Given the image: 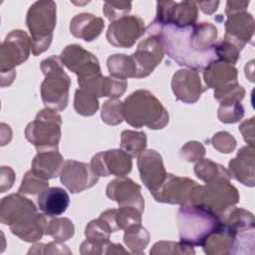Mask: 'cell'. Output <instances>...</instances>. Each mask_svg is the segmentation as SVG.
Here are the masks:
<instances>
[{
    "mask_svg": "<svg viewBox=\"0 0 255 255\" xmlns=\"http://www.w3.org/2000/svg\"><path fill=\"white\" fill-rule=\"evenodd\" d=\"M0 221L9 225L11 232L26 242L41 239L48 225L45 214L38 213L35 204L20 192L2 198Z\"/></svg>",
    "mask_w": 255,
    "mask_h": 255,
    "instance_id": "cell-1",
    "label": "cell"
},
{
    "mask_svg": "<svg viewBox=\"0 0 255 255\" xmlns=\"http://www.w3.org/2000/svg\"><path fill=\"white\" fill-rule=\"evenodd\" d=\"M191 27H177L164 25L153 20L146 28V34L156 35L162 42L164 54L171 58L177 65L193 70H204L212 61L216 60L215 54H201L196 52L191 44Z\"/></svg>",
    "mask_w": 255,
    "mask_h": 255,
    "instance_id": "cell-2",
    "label": "cell"
},
{
    "mask_svg": "<svg viewBox=\"0 0 255 255\" xmlns=\"http://www.w3.org/2000/svg\"><path fill=\"white\" fill-rule=\"evenodd\" d=\"M124 119L133 128L161 129L168 123V113L147 90H137L123 102Z\"/></svg>",
    "mask_w": 255,
    "mask_h": 255,
    "instance_id": "cell-3",
    "label": "cell"
},
{
    "mask_svg": "<svg viewBox=\"0 0 255 255\" xmlns=\"http://www.w3.org/2000/svg\"><path fill=\"white\" fill-rule=\"evenodd\" d=\"M176 221L180 242L192 247L202 246L220 223V219L215 214L197 205H181Z\"/></svg>",
    "mask_w": 255,
    "mask_h": 255,
    "instance_id": "cell-4",
    "label": "cell"
},
{
    "mask_svg": "<svg viewBox=\"0 0 255 255\" xmlns=\"http://www.w3.org/2000/svg\"><path fill=\"white\" fill-rule=\"evenodd\" d=\"M40 68L45 76L41 84L43 104L56 112L65 110L69 102L71 80L63 69L61 58L51 56L41 62Z\"/></svg>",
    "mask_w": 255,
    "mask_h": 255,
    "instance_id": "cell-5",
    "label": "cell"
},
{
    "mask_svg": "<svg viewBox=\"0 0 255 255\" xmlns=\"http://www.w3.org/2000/svg\"><path fill=\"white\" fill-rule=\"evenodd\" d=\"M56 19V3L54 1H37L30 6L26 24L31 34V50L34 56L49 49Z\"/></svg>",
    "mask_w": 255,
    "mask_h": 255,
    "instance_id": "cell-6",
    "label": "cell"
},
{
    "mask_svg": "<svg viewBox=\"0 0 255 255\" xmlns=\"http://www.w3.org/2000/svg\"><path fill=\"white\" fill-rule=\"evenodd\" d=\"M62 118L56 111L44 109L40 111L36 119L28 124L25 129V136L28 141L34 144L37 151L58 149L61 138Z\"/></svg>",
    "mask_w": 255,
    "mask_h": 255,
    "instance_id": "cell-7",
    "label": "cell"
},
{
    "mask_svg": "<svg viewBox=\"0 0 255 255\" xmlns=\"http://www.w3.org/2000/svg\"><path fill=\"white\" fill-rule=\"evenodd\" d=\"M230 178L218 176L201 185L195 205L205 208L220 219L227 209L239 202L238 190L230 183Z\"/></svg>",
    "mask_w": 255,
    "mask_h": 255,
    "instance_id": "cell-8",
    "label": "cell"
},
{
    "mask_svg": "<svg viewBox=\"0 0 255 255\" xmlns=\"http://www.w3.org/2000/svg\"><path fill=\"white\" fill-rule=\"evenodd\" d=\"M31 39L22 30L11 31L0 49L1 87L9 86L15 79L14 68L24 63L30 55Z\"/></svg>",
    "mask_w": 255,
    "mask_h": 255,
    "instance_id": "cell-9",
    "label": "cell"
},
{
    "mask_svg": "<svg viewBox=\"0 0 255 255\" xmlns=\"http://www.w3.org/2000/svg\"><path fill=\"white\" fill-rule=\"evenodd\" d=\"M200 187V184L188 177L167 173L162 184L151 195L156 201L162 203L195 205Z\"/></svg>",
    "mask_w": 255,
    "mask_h": 255,
    "instance_id": "cell-10",
    "label": "cell"
},
{
    "mask_svg": "<svg viewBox=\"0 0 255 255\" xmlns=\"http://www.w3.org/2000/svg\"><path fill=\"white\" fill-rule=\"evenodd\" d=\"M198 8L196 2L159 1L156 3L154 20L164 25L186 27L196 23Z\"/></svg>",
    "mask_w": 255,
    "mask_h": 255,
    "instance_id": "cell-11",
    "label": "cell"
},
{
    "mask_svg": "<svg viewBox=\"0 0 255 255\" xmlns=\"http://www.w3.org/2000/svg\"><path fill=\"white\" fill-rule=\"evenodd\" d=\"M164 48L161 40L152 34L141 40L134 53L130 55L136 70L135 78L147 77L162 61Z\"/></svg>",
    "mask_w": 255,
    "mask_h": 255,
    "instance_id": "cell-12",
    "label": "cell"
},
{
    "mask_svg": "<svg viewBox=\"0 0 255 255\" xmlns=\"http://www.w3.org/2000/svg\"><path fill=\"white\" fill-rule=\"evenodd\" d=\"M144 33L143 20L138 16L127 15L110 24L107 40L115 47L130 48Z\"/></svg>",
    "mask_w": 255,
    "mask_h": 255,
    "instance_id": "cell-13",
    "label": "cell"
},
{
    "mask_svg": "<svg viewBox=\"0 0 255 255\" xmlns=\"http://www.w3.org/2000/svg\"><path fill=\"white\" fill-rule=\"evenodd\" d=\"M60 179L70 192L78 193L94 186L99 180V175L94 171L91 164L68 159L64 162Z\"/></svg>",
    "mask_w": 255,
    "mask_h": 255,
    "instance_id": "cell-14",
    "label": "cell"
},
{
    "mask_svg": "<svg viewBox=\"0 0 255 255\" xmlns=\"http://www.w3.org/2000/svg\"><path fill=\"white\" fill-rule=\"evenodd\" d=\"M91 166L99 176H125L131 170V157L123 149L101 151L93 156Z\"/></svg>",
    "mask_w": 255,
    "mask_h": 255,
    "instance_id": "cell-15",
    "label": "cell"
},
{
    "mask_svg": "<svg viewBox=\"0 0 255 255\" xmlns=\"http://www.w3.org/2000/svg\"><path fill=\"white\" fill-rule=\"evenodd\" d=\"M140 190V185L129 177L119 176L109 182L106 194L111 200L118 202L119 207L132 206L142 212L144 209V199Z\"/></svg>",
    "mask_w": 255,
    "mask_h": 255,
    "instance_id": "cell-16",
    "label": "cell"
},
{
    "mask_svg": "<svg viewBox=\"0 0 255 255\" xmlns=\"http://www.w3.org/2000/svg\"><path fill=\"white\" fill-rule=\"evenodd\" d=\"M60 58L63 65L78 75V78L101 73L98 59L80 45L72 44L67 46L62 51Z\"/></svg>",
    "mask_w": 255,
    "mask_h": 255,
    "instance_id": "cell-17",
    "label": "cell"
},
{
    "mask_svg": "<svg viewBox=\"0 0 255 255\" xmlns=\"http://www.w3.org/2000/svg\"><path fill=\"white\" fill-rule=\"evenodd\" d=\"M137 168L141 181L150 193L162 184L167 174L161 155L154 149L143 150L138 155Z\"/></svg>",
    "mask_w": 255,
    "mask_h": 255,
    "instance_id": "cell-18",
    "label": "cell"
},
{
    "mask_svg": "<svg viewBox=\"0 0 255 255\" xmlns=\"http://www.w3.org/2000/svg\"><path fill=\"white\" fill-rule=\"evenodd\" d=\"M171 89L175 98L185 104L196 103L206 90L201 84L198 72L188 68L175 72L171 80Z\"/></svg>",
    "mask_w": 255,
    "mask_h": 255,
    "instance_id": "cell-19",
    "label": "cell"
},
{
    "mask_svg": "<svg viewBox=\"0 0 255 255\" xmlns=\"http://www.w3.org/2000/svg\"><path fill=\"white\" fill-rule=\"evenodd\" d=\"M225 40L230 41L240 49L251 42L254 34V19L246 10L227 15L225 21Z\"/></svg>",
    "mask_w": 255,
    "mask_h": 255,
    "instance_id": "cell-20",
    "label": "cell"
},
{
    "mask_svg": "<svg viewBox=\"0 0 255 255\" xmlns=\"http://www.w3.org/2000/svg\"><path fill=\"white\" fill-rule=\"evenodd\" d=\"M254 167V148L248 145L241 147L237 156L229 161L228 172L230 177L252 187L255 183Z\"/></svg>",
    "mask_w": 255,
    "mask_h": 255,
    "instance_id": "cell-21",
    "label": "cell"
},
{
    "mask_svg": "<svg viewBox=\"0 0 255 255\" xmlns=\"http://www.w3.org/2000/svg\"><path fill=\"white\" fill-rule=\"evenodd\" d=\"M237 69L224 61L214 60L203 70L206 89L219 91L233 83H237Z\"/></svg>",
    "mask_w": 255,
    "mask_h": 255,
    "instance_id": "cell-22",
    "label": "cell"
},
{
    "mask_svg": "<svg viewBox=\"0 0 255 255\" xmlns=\"http://www.w3.org/2000/svg\"><path fill=\"white\" fill-rule=\"evenodd\" d=\"M235 236L236 232L220 221L204 241L203 251L208 255L232 254Z\"/></svg>",
    "mask_w": 255,
    "mask_h": 255,
    "instance_id": "cell-23",
    "label": "cell"
},
{
    "mask_svg": "<svg viewBox=\"0 0 255 255\" xmlns=\"http://www.w3.org/2000/svg\"><path fill=\"white\" fill-rule=\"evenodd\" d=\"M105 27L104 20L91 13H80L70 23V31L76 38L91 42L98 38Z\"/></svg>",
    "mask_w": 255,
    "mask_h": 255,
    "instance_id": "cell-24",
    "label": "cell"
},
{
    "mask_svg": "<svg viewBox=\"0 0 255 255\" xmlns=\"http://www.w3.org/2000/svg\"><path fill=\"white\" fill-rule=\"evenodd\" d=\"M64 159L58 149L38 151L32 161L31 170L38 176L49 180L60 175Z\"/></svg>",
    "mask_w": 255,
    "mask_h": 255,
    "instance_id": "cell-25",
    "label": "cell"
},
{
    "mask_svg": "<svg viewBox=\"0 0 255 255\" xmlns=\"http://www.w3.org/2000/svg\"><path fill=\"white\" fill-rule=\"evenodd\" d=\"M38 206L47 216H58L63 214L69 204L70 196L68 192L61 187H49L38 196Z\"/></svg>",
    "mask_w": 255,
    "mask_h": 255,
    "instance_id": "cell-26",
    "label": "cell"
},
{
    "mask_svg": "<svg viewBox=\"0 0 255 255\" xmlns=\"http://www.w3.org/2000/svg\"><path fill=\"white\" fill-rule=\"evenodd\" d=\"M220 221L234 232L239 233L254 229V216L251 212L238 207H230L220 217Z\"/></svg>",
    "mask_w": 255,
    "mask_h": 255,
    "instance_id": "cell-27",
    "label": "cell"
},
{
    "mask_svg": "<svg viewBox=\"0 0 255 255\" xmlns=\"http://www.w3.org/2000/svg\"><path fill=\"white\" fill-rule=\"evenodd\" d=\"M107 65L111 77L126 80L136 76L135 66L130 56L125 54L112 55L108 58Z\"/></svg>",
    "mask_w": 255,
    "mask_h": 255,
    "instance_id": "cell-28",
    "label": "cell"
},
{
    "mask_svg": "<svg viewBox=\"0 0 255 255\" xmlns=\"http://www.w3.org/2000/svg\"><path fill=\"white\" fill-rule=\"evenodd\" d=\"M146 146V135L143 131L126 129L121 134V147L130 157L138 156Z\"/></svg>",
    "mask_w": 255,
    "mask_h": 255,
    "instance_id": "cell-29",
    "label": "cell"
},
{
    "mask_svg": "<svg viewBox=\"0 0 255 255\" xmlns=\"http://www.w3.org/2000/svg\"><path fill=\"white\" fill-rule=\"evenodd\" d=\"M124 241L132 253L140 254L149 242V233L141 224H137L125 230Z\"/></svg>",
    "mask_w": 255,
    "mask_h": 255,
    "instance_id": "cell-30",
    "label": "cell"
},
{
    "mask_svg": "<svg viewBox=\"0 0 255 255\" xmlns=\"http://www.w3.org/2000/svg\"><path fill=\"white\" fill-rule=\"evenodd\" d=\"M113 229L110 224L101 216L98 219H94L90 221L85 229V235L88 240L104 245L110 240V235L113 233Z\"/></svg>",
    "mask_w": 255,
    "mask_h": 255,
    "instance_id": "cell-31",
    "label": "cell"
},
{
    "mask_svg": "<svg viewBox=\"0 0 255 255\" xmlns=\"http://www.w3.org/2000/svg\"><path fill=\"white\" fill-rule=\"evenodd\" d=\"M74 224L69 218L56 217L48 222L45 234L53 237L55 241L64 242L74 235Z\"/></svg>",
    "mask_w": 255,
    "mask_h": 255,
    "instance_id": "cell-32",
    "label": "cell"
},
{
    "mask_svg": "<svg viewBox=\"0 0 255 255\" xmlns=\"http://www.w3.org/2000/svg\"><path fill=\"white\" fill-rule=\"evenodd\" d=\"M194 173L202 181L209 182L218 176H229L228 169L223 165L211 161L208 158H201L194 166Z\"/></svg>",
    "mask_w": 255,
    "mask_h": 255,
    "instance_id": "cell-33",
    "label": "cell"
},
{
    "mask_svg": "<svg viewBox=\"0 0 255 255\" xmlns=\"http://www.w3.org/2000/svg\"><path fill=\"white\" fill-rule=\"evenodd\" d=\"M74 108L81 116H93L99 109L98 98L85 90L79 89L75 92Z\"/></svg>",
    "mask_w": 255,
    "mask_h": 255,
    "instance_id": "cell-34",
    "label": "cell"
},
{
    "mask_svg": "<svg viewBox=\"0 0 255 255\" xmlns=\"http://www.w3.org/2000/svg\"><path fill=\"white\" fill-rule=\"evenodd\" d=\"M102 120L105 124L110 126H117L123 122L124 110L123 102L118 99H110L106 101L102 108Z\"/></svg>",
    "mask_w": 255,
    "mask_h": 255,
    "instance_id": "cell-35",
    "label": "cell"
},
{
    "mask_svg": "<svg viewBox=\"0 0 255 255\" xmlns=\"http://www.w3.org/2000/svg\"><path fill=\"white\" fill-rule=\"evenodd\" d=\"M47 188H49V181L38 176L32 170H29L25 173L18 191L24 194L35 195L40 194Z\"/></svg>",
    "mask_w": 255,
    "mask_h": 255,
    "instance_id": "cell-36",
    "label": "cell"
},
{
    "mask_svg": "<svg viewBox=\"0 0 255 255\" xmlns=\"http://www.w3.org/2000/svg\"><path fill=\"white\" fill-rule=\"evenodd\" d=\"M116 221L119 229L126 230L128 227L141 224V212L132 206L119 207L116 211Z\"/></svg>",
    "mask_w": 255,
    "mask_h": 255,
    "instance_id": "cell-37",
    "label": "cell"
},
{
    "mask_svg": "<svg viewBox=\"0 0 255 255\" xmlns=\"http://www.w3.org/2000/svg\"><path fill=\"white\" fill-rule=\"evenodd\" d=\"M214 50L217 60L224 61L226 63L233 65L238 61L242 49H240L230 41L222 39L221 41L216 42Z\"/></svg>",
    "mask_w": 255,
    "mask_h": 255,
    "instance_id": "cell-38",
    "label": "cell"
},
{
    "mask_svg": "<svg viewBox=\"0 0 255 255\" xmlns=\"http://www.w3.org/2000/svg\"><path fill=\"white\" fill-rule=\"evenodd\" d=\"M217 116L219 121L224 124H234L243 118L244 108L240 102L220 104Z\"/></svg>",
    "mask_w": 255,
    "mask_h": 255,
    "instance_id": "cell-39",
    "label": "cell"
},
{
    "mask_svg": "<svg viewBox=\"0 0 255 255\" xmlns=\"http://www.w3.org/2000/svg\"><path fill=\"white\" fill-rule=\"evenodd\" d=\"M192 246L182 242L159 241L150 249V254H194Z\"/></svg>",
    "mask_w": 255,
    "mask_h": 255,
    "instance_id": "cell-40",
    "label": "cell"
},
{
    "mask_svg": "<svg viewBox=\"0 0 255 255\" xmlns=\"http://www.w3.org/2000/svg\"><path fill=\"white\" fill-rule=\"evenodd\" d=\"M244 95L245 90L238 83H233L219 91L214 92V98L220 102V104L241 102Z\"/></svg>",
    "mask_w": 255,
    "mask_h": 255,
    "instance_id": "cell-41",
    "label": "cell"
},
{
    "mask_svg": "<svg viewBox=\"0 0 255 255\" xmlns=\"http://www.w3.org/2000/svg\"><path fill=\"white\" fill-rule=\"evenodd\" d=\"M254 229L237 233L232 254H254Z\"/></svg>",
    "mask_w": 255,
    "mask_h": 255,
    "instance_id": "cell-42",
    "label": "cell"
},
{
    "mask_svg": "<svg viewBox=\"0 0 255 255\" xmlns=\"http://www.w3.org/2000/svg\"><path fill=\"white\" fill-rule=\"evenodd\" d=\"M131 10V2L127 1H108L103 6V12L110 21H116Z\"/></svg>",
    "mask_w": 255,
    "mask_h": 255,
    "instance_id": "cell-43",
    "label": "cell"
},
{
    "mask_svg": "<svg viewBox=\"0 0 255 255\" xmlns=\"http://www.w3.org/2000/svg\"><path fill=\"white\" fill-rule=\"evenodd\" d=\"M128 87L127 80L114 77H105L103 83V97L118 99L124 95Z\"/></svg>",
    "mask_w": 255,
    "mask_h": 255,
    "instance_id": "cell-44",
    "label": "cell"
},
{
    "mask_svg": "<svg viewBox=\"0 0 255 255\" xmlns=\"http://www.w3.org/2000/svg\"><path fill=\"white\" fill-rule=\"evenodd\" d=\"M211 143L218 151L229 153L235 149L236 139L227 131H218L212 136Z\"/></svg>",
    "mask_w": 255,
    "mask_h": 255,
    "instance_id": "cell-45",
    "label": "cell"
},
{
    "mask_svg": "<svg viewBox=\"0 0 255 255\" xmlns=\"http://www.w3.org/2000/svg\"><path fill=\"white\" fill-rule=\"evenodd\" d=\"M205 154V148L198 141H189L180 149V155L185 160L192 162L200 160Z\"/></svg>",
    "mask_w": 255,
    "mask_h": 255,
    "instance_id": "cell-46",
    "label": "cell"
},
{
    "mask_svg": "<svg viewBox=\"0 0 255 255\" xmlns=\"http://www.w3.org/2000/svg\"><path fill=\"white\" fill-rule=\"evenodd\" d=\"M28 253H37V254H59V253H68L71 254V251L68 249L63 242H50L48 244L37 243L31 247Z\"/></svg>",
    "mask_w": 255,
    "mask_h": 255,
    "instance_id": "cell-47",
    "label": "cell"
},
{
    "mask_svg": "<svg viewBox=\"0 0 255 255\" xmlns=\"http://www.w3.org/2000/svg\"><path fill=\"white\" fill-rule=\"evenodd\" d=\"M239 130L241 131L245 141L249 144V146H254V118H251L245 122H243Z\"/></svg>",
    "mask_w": 255,
    "mask_h": 255,
    "instance_id": "cell-48",
    "label": "cell"
},
{
    "mask_svg": "<svg viewBox=\"0 0 255 255\" xmlns=\"http://www.w3.org/2000/svg\"><path fill=\"white\" fill-rule=\"evenodd\" d=\"M249 2L247 1H228L226 3V8H225V14L230 15L234 12H238L241 10H246Z\"/></svg>",
    "mask_w": 255,
    "mask_h": 255,
    "instance_id": "cell-49",
    "label": "cell"
},
{
    "mask_svg": "<svg viewBox=\"0 0 255 255\" xmlns=\"http://www.w3.org/2000/svg\"><path fill=\"white\" fill-rule=\"evenodd\" d=\"M127 254L128 251L124 249L121 244H116L112 242H108L105 248V254Z\"/></svg>",
    "mask_w": 255,
    "mask_h": 255,
    "instance_id": "cell-50",
    "label": "cell"
},
{
    "mask_svg": "<svg viewBox=\"0 0 255 255\" xmlns=\"http://www.w3.org/2000/svg\"><path fill=\"white\" fill-rule=\"evenodd\" d=\"M200 7V9L205 13V14H212L214 11L217 10V6L219 5V2H199L196 3Z\"/></svg>",
    "mask_w": 255,
    "mask_h": 255,
    "instance_id": "cell-51",
    "label": "cell"
}]
</instances>
